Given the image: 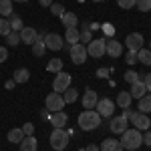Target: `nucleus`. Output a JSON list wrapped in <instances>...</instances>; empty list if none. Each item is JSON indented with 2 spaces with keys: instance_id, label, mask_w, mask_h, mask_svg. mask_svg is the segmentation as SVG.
<instances>
[{
  "instance_id": "39",
  "label": "nucleus",
  "mask_w": 151,
  "mask_h": 151,
  "mask_svg": "<svg viewBox=\"0 0 151 151\" xmlns=\"http://www.w3.org/2000/svg\"><path fill=\"white\" fill-rule=\"evenodd\" d=\"M125 81H127V83L139 81V73H135V70H127V73H125Z\"/></svg>"
},
{
  "instance_id": "25",
  "label": "nucleus",
  "mask_w": 151,
  "mask_h": 151,
  "mask_svg": "<svg viewBox=\"0 0 151 151\" xmlns=\"http://www.w3.org/2000/svg\"><path fill=\"white\" fill-rule=\"evenodd\" d=\"M8 22H10V28L14 30V32H20V30L24 28V22H22V18H20L18 14H14V12L10 14V18H8Z\"/></svg>"
},
{
  "instance_id": "51",
  "label": "nucleus",
  "mask_w": 151,
  "mask_h": 151,
  "mask_svg": "<svg viewBox=\"0 0 151 151\" xmlns=\"http://www.w3.org/2000/svg\"><path fill=\"white\" fill-rule=\"evenodd\" d=\"M14 85H16V83H14V81H8V83H6V89H12Z\"/></svg>"
},
{
  "instance_id": "2",
  "label": "nucleus",
  "mask_w": 151,
  "mask_h": 151,
  "mask_svg": "<svg viewBox=\"0 0 151 151\" xmlns=\"http://www.w3.org/2000/svg\"><path fill=\"white\" fill-rule=\"evenodd\" d=\"M77 123H79V127L83 131H93V129H97L101 125V115L95 109H85L81 115H79Z\"/></svg>"
},
{
  "instance_id": "22",
  "label": "nucleus",
  "mask_w": 151,
  "mask_h": 151,
  "mask_svg": "<svg viewBox=\"0 0 151 151\" xmlns=\"http://www.w3.org/2000/svg\"><path fill=\"white\" fill-rule=\"evenodd\" d=\"M131 101H133L131 93H129V91H121V93L117 95V101H115V105H119L121 109H127V107H131Z\"/></svg>"
},
{
  "instance_id": "35",
  "label": "nucleus",
  "mask_w": 151,
  "mask_h": 151,
  "mask_svg": "<svg viewBox=\"0 0 151 151\" xmlns=\"http://www.w3.org/2000/svg\"><path fill=\"white\" fill-rule=\"evenodd\" d=\"M50 12H52L55 16L60 18V16H63V12H65V6H63V4H58V2H52V4H50Z\"/></svg>"
},
{
  "instance_id": "30",
  "label": "nucleus",
  "mask_w": 151,
  "mask_h": 151,
  "mask_svg": "<svg viewBox=\"0 0 151 151\" xmlns=\"http://www.w3.org/2000/svg\"><path fill=\"white\" fill-rule=\"evenodd\" d=\"M47 70L48 73H60L63 70V60L60 58H50L47 65Z\"/></svg>"
},
{
  "instance_id": "4",
  "label": "nucleus",
  "mask_w": 151,
  "mask_h": 151,
  "mask_svg": "<svg viewBox=\"0 0 151 151\" xmlns=\"http://www.w3.org/2000/svg\"><path fill=\"white\" fill-rule=\"evenodd\" d=\"M70 81H73V77H70L69 73H57V77H55V81H52V91L55 93H65L67 89L70 87Z\"/></svg>"
},
{
  "instance_id": "23",
  "label": "nucleus",
  "mask_w": 151,
  "mask_h": 151,
  "mask_svg": "<svg viewBox=\"0 0 151 151\" xmlns=\"http://www.w3.org/2000/svg\"><path fill=\"white\" fill-rule=\"evenodd\" d=\"M65 40H67L69 45H77V42H81V30H79V28H67V32H65Z\"/></svg>"
},
{
  "instance_id": "54",
  "label": "nucleus",
  "mask_w": 151,
  "mask_h": 151,
  "mask_svg": "<svg viewBox=\"0 0 151 151\" xmlns=\"http://www.w3.org/2000/svg\"><path fill=\"white\" fill-rule=\"evenodd\" d=\"M149 50H151V40H149Z\"/></svg>"
},
{
  "instance_id": "49",
  "label": "nucleus",
  "mask_w": 151,
  "mask_h": 151,
  "mask_svg": "<svg viewBox=\"0 0 151 151\" xmlns=\"http://www.w3.org/2000/svg\"><path fill=\"white\" fill-rule=\"evenodd\" d=\"M85 151H101V149H99V147H97L95 143H91V145H89V147H87Z\"/></svg>"
},
{
  "instance_id": "1",
  "label": "nucleus",
  "mask_w": 151,
  "mask_h": 151,
  "mask_svg": "<svg viewBox=\"0 0 151 151\" xmlns=\"http://www.w3.org/2000/svg\"><path fill=\"white\" fill-rule=\"evenodd\" d=\"M119 141H121V147H123V149L135 151L143 145V133L137 131V129H127V131L121 133V139Z\"/></svg>"
},
{
  "instance_id": "37",
  "label": "nucleus",
  "mask_w": 151,
  "mask_h": 151,
  "mask_svg": "<svg viewBox=\"0 0 151 151\" xmlns=\"http://www.w3.org/2000/svg\"><path fill=\"white\" fill-rule=\"evenodd\" d=\"M137 8H139V12H149L151 10V0H139L137 2Z\"/></svg>"
},
{
  "instance_id": "13",
  "label": "nucleus",
  "mask_w": 151,
  "mask_h": 151,
  "mask_svg": "<svg viewBox=\"0 0 151 151\" xmlns=\"http://www.w3.org/2000/svg\"><path fill=\"white\" fill-rule=\"evenodd\" d=\"M121 52H123V45L119 40H115V38H109L107 45H105V55L117 58V57H121Z\"/></svg>"
},
{
  "instance_id": "3",
  "label": "nucleus",
  "mask_w": 151,
  "mask_h": 151,
  "mask_svg": "<svg viewBox=\"0 0 151 151\" xmlns=\"http://www.w3.org/2000/svg\"><path fill=\"white\" fill-rule=\"evenodd\" d=\"M67 145H69V133L65 131V129H52V133H50V147L55 151H63L67 149Z\"/></svg>"
},
{
  "instance_id": "10",
  "label": "nucleus",
  "mask_w": 151,
  "mask_h": 151,
  "mask_svg": "<svg viewBox=\"0 0 151 151\" xmlns=\"http://www.w3.org/2000/svg\"><path fill=\"white\" fill-rule=\"evenodd\" d=\"M97 113L101 117H113V111H115V103L111 101V99H107V97H103V99H99L97 101Z\"/></svg>"
},
{
  "instance_id": "7",
  "label": "nucleus",
  "mask_w": 151,
  "mask_h": 151,
  "mask_svg": "<svg viewBox=\"0 0 151 151\" xmlns=\"http://www.w3.org/2000/svg\"><path fill=\"white\" fill-rule=\"evenodd\" d=\"M131 123L135 125V129L137 131H149L151 127V121H149V117L145 115V113H139V111H133V115H131Z\"/></svg>"
},
{
  "instance_id": "8",
  "label": "nucleus",
  "mask_w": 151,
  "mask_h": 151,
  "mask_svg": "<svg viewBox=\"0 0 151 151\" xmlns=\"http://www.w3.org/2000/svg\"><path fill=\"white\" fill-rule=\"evenodd\" d=\"M143 36L139 35V32H131V35H127V38H125V47H127L129 52H139L141 48H143Z\"/></svg>"
},
{
  "instance_id": "48",
  "label": "nucleus",
  "mask_w": 151,
  "mask_h": 151,
  "mask_svg": "<svg viewBox=\"0 0 151 151\" xmlns=\"http://www.w3.org/2000/svg\"><path fill=\"white\" fill-rule=\"evenodd\" d=\"M101 28V24H97V22H93V24H89V30L93 32V30H99Z\"/></svg>"
},
{
  "instance_id": "33",
  "label": "nucleus",
  "mask_w": 151,
  "mask_h": 151,
  "mask_svg": "<svg viewBox=\"0 0 151 151\" xmlns=\"http://www.w3.org/2000/svg\"><path fill=\"white\" fill-rule=\"evenodd\" d=\"M10 32H12L10 22H8L6 18H0V36H8Z\"/></svg>"
},
{
  "instance_id": "9",
  "label": "nucleus",
  "mask_w": 151,
  "mask_h": 151,
  "mask_svg": "<svg viewBox=\"0 0 151 151\" xmlns=\"http://www.w3.org/2000/svg\"><path fill=\"white\" fill-rule=\"evenodd\" d=\"M47 109H48V111H52V113L63 111V109H65V99H63V95H60V93H48V97H47Z\"/></svg>"
},
{
  "instance_id": "43",
  "label": "nucleus",
  "mask_w": 151,
  "mask_h": 151,
  "mask_svg": "<svg viewBox=\"0 0 151 151\" xmlns=\"http://www.w3.org/2000/svg\"><path fill=\"white\" fill-rule=\"evenodd\" d=\"M143 143H145L147 147H151V131H145V135H143Z\"/></svg>"
},
{
  "instance_id": "24",
  "label": "nucleus",
  "mask_w": 151,
  "mask_h": 151,
  "mask_svg": "<svg viewBox=\"0 0 151 151\" xmlns=\"http://www.w3.org/2000/svg\"><path fill=\"white\" fill-rule=\"evenodd\" d=\"M28 79H30V70H28V69H16V70H14V75H12V81L18 83V85L26 83Z\"/></svg>"
},
{
  "instance_id": "19",
  "label": "nucleus",
  "mask_w": 151,
  "mask_h": 151,
  "mask_svg": "<svg viewBox=\"0 0 151 151\" xmlns=\"http://www.w3.org/2000/svg\"><path fill=\"white\" fill-rule=\"evenodd\" d=\"M18 145H20V151H36L38 149V141L35 139V135H26Z\"/></svg>"
},
{
  "instance_id": "29",
  "label": "nucleus",
  "mask_w": 151,
  "mask_h": 151,
  "mask_svg": "<svg viewBox=\"0 0 151 151\" xmlns=\"http://www.w3.org/2000/svg\"><path fill=\"white\" fill-rule=\"evenodd\" d=\"M63 99H65V105L75 103V101L79 99V91H77V89H73V87H69V89L65 91V95H63Z\"/></svg>"
},
{
  "instance_id": "40",
  "label": "nucleus",
  "mask_w": 151,
  "mask_h": 151,
  "mask_svg": "<svg viewBox=\"0 0 151 151\" xmlns=\"http://www.w3.org/2000/svg\"><path fill=\"white\" fill-rule=\"evenodd\" d=\"M20 129H22L24 135H32V133H35V125H32V123H24Z\"/></svg>"
},
{
  "instance_id": "26",
  "label": "nucleus",
  "mask_w": 151,
  "mask_h": 151,
  "mask_svg": "<svg viewBox=\"0 0 151 151\" xmlns=\"http://www.w3.org/2000/svg\"><path fill=\"white\" fill-rule=\"evenodd\" d=\"M137 63L145 65V67H151V50L149 48H141L137 52Z\"/></svg>"
},
{
  "instance_id": "18",
  "label": "nucleus",
  "mask_w": 151,
  "mask_h": 151,
  "mask_svg": "<svg viewBox=\"0 0 151 151\" xmlns=\"http://www.w3.org/2000/svg\"><path fill=\"white\" fill-rule=\"evenodd\" d=\"M131 97L133 99H141V97H145V93H147V89H145V83L141 81H135V83H131Z\"/></svg>"
},
{
  "instance_id": "12",
  "label": "nucleus",
  "mask_w": 151,
  "mask_h": 151,
  "mask_svg": "<svg viewBox=\"0 0 151 151\" xmlns=\"http://www.w3.org/2000/svg\"><path fill=\"white\" fill-rule=\"evenodd\" d=\"M109 127H111V131H113L115 135H121L123 131H127V129H129V119H125L123 115L113 117V119H111V125H109Z\"/></svg>"
},
{
  "instance_id": "36",
  "label": "nucleus",
  "mask_w": 151,
  "mask_h": 151,
  "mask_svg": "<svg viewBox=\"0 0 151 151\" xmlns=\"http://www.w3.org/2000/svg\"><path fill=\"white\" fill-rule=\"evenodd\" d=\"M137 2H139V0H117V4H119L121 8H125V10L133 8V6H137Z\"/></svg>"
},
{
  "instance_id": "17",
  "label": "nucleus",
  "mask_w": 151,
  "mask_h": 151,
  "mask_svg": "<svg viewBox=\"0 0 151 151\" xmlns=\"http://www.w3.org/2000/svg\"><path fill=\"white\" fill-rule=\"evenodd\" d=\"M60 22L65 24V28H77V24H79V16L75 14V12H63V16H60Z\"/></svg>"
},
{
  "instance_id": "5",
  "label": "nucleus",
  "mask_w": 151,
  "mask_h": 151,
  "mask_svg": "<svg viewBox=\"0 0 151 151\" xmlns=\"http://www.w3.org/2000/svg\"><path fill=\"white\" fill-rule=\"evenodd\" d=\"M105 45H107V40H103V38H93L89 45H85L87 47V55L93 58H101L105 55Z\"/></svg>"
},
{
  "instance_id": "11",
  "label": "nucleus",
  "mask_w": 151,
  "mask_h": 151,
  "mask_svg": "<svg viewBox=\"0 0 151 151\" xmlns=\"http://www.w3.org/2000/svg\"><path fill=\"white\" fill-rule=\"evenodd\" d=\"M45 47L50 48V50H60V48L65 47L63 36L57 35V32H48V35H45Z\"/></svg>"
},
{
  "instance_id": "50",
  "label": "nucleus",
  "mask_w": 151,
  "mask_h": 151,
  "mask_svg": "<svg viewBox=\"0 0 151 151\" xmlns=\"http://www.w3.org/2000/svg\"><path fill=\"white\" fill-rule=\"evenodd\" d=\"M40 117H42V119H50V113H48V109H45V111L40 113Z\"/></svg>"
},
{
  "instance_id": "15",
  "label": "nucleus",
  "mask_w": 151,
  "mask_h": 151,
  "mask_svg": "<svg viewBox=\"0 0 151 151\" xmlns=\"http://www.w3.org/2000/svg\"><path fill=\"white\" fill-rule=\"evenodd\" d=\"M57 129H65V125L69 123V115L65 111H57V113H50V119H48Z\"/></svg>"
},
{
  "instance_id": "55",
  "label": "nucleus",
  "mask_w": 151,
  "mask_h": 151,
  "mask_svg": "<svg viewBox=\"0 0 151 151\" xmlns=\"http://www.w3.org/2000/svg\"><path fill=\"white\" fill-rule=\"evenodd\" d=\"M77 2H85V0H77Z\"/></svg>"
},
{
  "instance_id": "32",
  "label": "nucleus",
  "mask_w": 151,
  "mask_h": 151,
  "mask_svg": "<svg viewBox=\"0 0 151 151\" xmlns=\"http://www.w3.org/2000/svg\"><path fill=\"white\" fill-rule=\"evenodd\" d=\"M0 14L10 18V14H12V0H0Z\"/></svg>"
},
{
  "instance_id": "42",
  "label": "nucleus",
  "mask_w": 151,
  "mask_h": 151,
  "mask_svg": "<svg viewBox=\"0 0 151 151\" xmlns=\"http://www.w3.org/2000/svg\"><path fill=\"white\" fill-rule=\"evenodd\" d=\"M6 58H8V50L4 47H0V63H6Z\"/></svg>"
},
{
  "instance_id": "41",
  "label": "nucleus",
  "mask_w": 151,
  "mask_h": 151,
  "mask_svg": "<svg viewBox=\"0 0 151 151\" xmlns=\"http://www.w3.org/2000/svg\"><path fill=\"white\" fill-rule=\"evenodd\" d=\"M125 63H127V65H135V63H137V52H127Z\"/></svg>"
},
{
  "instance_id": "20",
  "label": "nucleus",
  "mask_w": 151,
  "mask_h": 151,
  "mask_svg": "<svg viewBox=\"0 0 151 151\" xmlns=\"http://www.w3.org/2000/svg\"><path fill=\"white\" fill-rule=\"evenodd\" d=\"M45 50H47V47H45V32H40L38 38L32 42V55H35V57H42Z\"/></svg>"
},
{
  "instance_id": "16",
  "label": "nucleus",
  "mask_w": 151,
  "mask_h": 151,
  "mask_svg": "<svg viewBox=\"0 0 151 151\" xmlns=\"http://www.w3.org/2000/svg\"><path fill=\"white\" fill-rule=\"evenodd\" d=\"M97 101H99L97 93H95L93 89H87L85 95H83V107H85V109H95V107H97Z\"/></svg>"
},
{
  "instance_id": "21",
  "label": "nucleus",
  "mask_w": 151,
  "mask_h": 151,
  "mask_svg": "<svg viewBox=\"0 0 151 151\" xmlns=\"http://www.w3.org/2000/svg\"><path fill=\"white\" fill-rule=\"evenodd\" d=\"M99 149L101 151H125L121 147V141H117V139H105Z\"/></svg>"
},
{
  "instance_id": "47",
  "label": "nucleus",
  "mask_w": 151,
  "mask_h": 151,
  "mask_svg": "<svg viewBox=\"0 0 151 151\" xmlns=\"http://www.w3.org/2000/svg\"><path fill=\"white\" fill-rule=\"evenodd\" d=\"M38 4L47 8V6H50V4H52V0H38Z\"/></svg>"
},
{
  "instance_id": "27",
  "label": "nucleus",
  "mask_w": 151,
  "mask_h": 151,
  "mask_svg": "<svg viewBox=\"0 0 151 151\" xmlns=\"http://www.w3.org/2000/svg\"><path fill=\"white\" fill-rule=\"evenodd\" d=\"M139 113H151V95H145V97H141L139 99Z\"/></svg>"
},
{
  "instance_id": "31",
  "label": "nucleus",
  "mask_w": 151,
  "mask_h": 151,
  "mask_svg": "<svg viewBox=\"0 0 151 151\" xmlns=\"http://www.w3.org/2000/svg\"><path fill=\"white\" fill-rule=\"evenodd\" d=\"M93 40V35H91V30H89V22L83 24V30H81V45H89Z\"/></svg>"
},
{
  "instance_id": "52",
  "label": "nucleus",
  "mask_w": 151,
  "mask_h": 151,
  "mask_svg": "<svg viewBox=\"0 0 151 151\" xmlns=\"http://www.w3.org/2000/svg\"><path fill=\"white\" fill-rule=\"evenodd\" d=\"M12 2H20L22 4V2H28V0H12Z\"/></svg>"
},
{
  "instance_id": "53",
  "label": "nucleus",
  "mask_w": 151,
  "mask_h": 151,
  "mask_svg": "<svg viewBox=\"0 0 151 151\" xmlns=\"http://www.w3.org/2000/svg\"><path fill=\"white\" fill-rule=\"evenodd\" d=\"M93 2H105V0H93Z\"/></svg>"
},
{
  "instance_id": "34",
  "label": "nucleus",
  "mask_w": 151,
  "mask_h": 151,
  "mask_svg": "<svg viewBox=\"0 0 151 151\" xmlns=\"http://www.w3.org/2000/svg\"><path fill=\"white\" fill-rule=\"evenodd\" d=\"M4 38H6V45H10V47H16V45L20 42V32H14V30H12L10 35L4 36Z\"/></svg>"
},
{
  "instance_id": "6",
  "label": "nucleus",
  "mask_w": 151,
  "mask_h": 151,
  "mask_svg": "<svg viewBox=\"0 0 151 151\" xmlns=\"http://www.w3.org/2000/svg\"><path fill=\"white\" fill-rule=\"evenodd\" d=\"M87 47L81 45V42H77V45H70V60L75 63V65H83L85 60H87Z\"/></svg>"
},
{
  "instance_id": "28",
  "label": "nucleus",
  "mask_w": 151,
  "mask_h": 151,
  "mask_svg": "<svg viewBox=\"0 0 151 151\" xmlns=\"http://www.w3.org/2000/svg\"><path fill=\"white\" fill-rule=\"evenodd\" d=\"M24 137H26V135L22 133V129H18V127L8 131V141H10V143H20Z\"/></svg>"
},
{
  "instance_id": "38",
  "label": "nucleus",
  "mask_w": 151,
  "mask_h": 151,
  "mask_svg": "<svg viewBox=\"0 0 151 151\" xmlns=\"http://www.w3.org/2000/svg\"><path fill=\"white\" fill-rule=\"evenodd\" d=\"M101 30H103V32H105L107 36H113V35H115V26H113L111 22H105V24H101Z\"/></svg>"
},
{
  "instance_id": "44",
  "label": "nucleus",
  "mask_w": 151,
  "mask_h": 151,
  "mask_svg": "<svg viewBox=\"0 0 151 151\" xmlns=\"http://www.w3.org/2000/svg\"><path fill=\"white\" fill-rule=\"evenodd\" d=\"M141 81L145 83V89L151 91V73H149V75H145V79H141Z\"/></svg>"
},
{
  "instance_id": "14",
  "label": "nucleus",
  "mask_w": 151,
  "mask_h": 151,
  "mask_svg": "<svg viewBox=\"0 0 151 151\" xmlns=\"http://www.w3.org/2000/svg\"><path fill=\"white\" fill-rule=\"evenodd\" d=\"M36 38H38V32H36V28H32V26H24L22 30H20V42H24V45H30L32 47V42H35Z\"/></svg>"
},
{
  "instance_id": "46",
  "label": "nucleus",
  "mask_w": 151,
  "mask_h": 151,
  "mask_svg": "<svg viewBox=\"0 0 151 151\" xmlns=\"http://www.w3.org/2000/svg\"><path fill=\"white\" fill-rule=\"evenodd\" d=\"M131 115H133V111H131V109H123V117H125V119H131Z\"/></svg>"
},
{
  "instance_id": "45",
  "label": "nucleus",
  "mask_w": 151,
  "mask_h": 151,
  "mask_svg": "<svg viewBox=\"0 0 151 151\" xmlns=\"http://www.w3.org/2000/svg\"><path fill=\"white\" fill-rule=\"evenodd\" d=\"M107 75H109V69H99L97 70V77H101V79H107Z\"/></svg>"
}]
</instances>
